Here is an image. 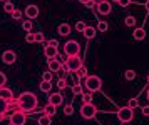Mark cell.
<instances>
[{"label":"cell","instance_id":"obj_1","mask_svg":"<svg viewBox=\"0 0 149 125\" xmlns=\"http://www.w3.org/2000/svg\"><path fill=\"white\" fill-rule=\"evenodd\" d=\"M39 105V99L32 92H22L19 97V108L25 113H32Z\"/></svg>","mask_w":149,"mask_h":125},{"label":"cell","instance_id":"obj_2","mask_svg":"<svg viewBox=\"0 0 149 125\" xmlns=\"http://www.w3.org/2000/svg\"><path fill=\"white\" fill-rule=\"evenodd\" d=\"M86 87H87L89 92H99L102 87V80L101 77H97V75H89L87 79H86Z\"/></svg>","mask_w":149,"mask_h":125},{"label":"cell","instance_id":"obj_3","mask_svg":"<svg viewBox=\"0 0 149 125\" xmlns=\"http://www.w3.org/2000/svg\"><path fill=\"white\" fill-rule=\"evenodd\" d=\"M64 53L67 55V57H75V55H79L81 53V45H79V42H75V40H69L64 44Z\"/></svg>","mask_w":149,"mask_h":125},{"label":"cell","instance_id":"obj_4","mask_svg":"<svg viewBox=\"0 0 149 125\" xmlns=\"http://www.w3.org/2000/svg\"><path fill=\"white\" fill-rule=\"evenodd\" d=\"M117 119L121 120L122 124H129V122H132V119H134V110L129 108L127 105L121 107V108L117 110Z\"/></svg>","mask_w":149,"mask_h":125},{"label":"cell","instance_id":"obj_5","mask_svg":"<svg viewBox=\"0 0 149 125\" xmlns=\"http://www.w3.org/2000/svg\"><path fill=\"white\" fill-rule=\"evenodd\" d=\"M95 113H97V108H95L94 104H82V107H81L82 119L91 120V119H94L95 117Z\"/></svg>","mask_w":149,"mask_h":125},{"label":"cell","instance_id":"obj_6","mask_svg":"<svg viewBox=\"0 0 149 125\" xmlns=\"http://www.w3.org/2000/svg\"><path fill=\"white\" fill-rule=\"evenodd\" d=\"M27 124V113L22 110H15L10 113V125H25Z\"/></svg>","mask_w":149,"mask_h":125},{"label":"cell","instance_id":"obj_7","mask_svg":"<svg viewBox=\"0 0 149 125\" xmlns=\"http://www.w3.org/2000/svg\"><path fill=\"white\" fill-rule=\"evenodd\" d=\"M65 65H67V68L70 70V72H77L81 67H84V64H82L81 57H79V55H75V57H67Z\"/></svg>","mask_w":149,"mask_h":125},{"label":"cell","instance_id":"obj_8","mask_svg":"<svg viewBox=\"0 0 149 125\" xmlns=\"http://www.w3.org/2000/svg\"><path fill=\"white\" fill-rule=\"evenodd\" d=\"M97 12L101 13V15H109V13L112 12L111 0H101V2H97Z\"/></svg>","mask_w":149,"mask_h":125},{"label":"cell","instance_id":"obj_9","mask_svg":"<svg viewBox=\"0 0 149 125\" xmlns=\"http://www.w3.org/2000/svg\"><path fill=\"white\" fill-rule=\"evenodd\" d=\"M15 60H17V55H15L14 50H5V52L2 53V62L5 65H14Z\"/></svg>","mask_w":149,"mask_h":125},{"label":"cell","instance_id":"obj_10","mask_svg":"<svg viewBox=\"0 0 149 125\" xmlns=\"http://www.w3.org/2000/svg\"><path fill=\"white\" fill-rule=\"evenodd\" d=\"M44 55L47 57V60L57 59V55H59V52H57V47H54V45H45V47H44Z\"/></svg>","mask_w":149,"mask_h":125},{"label":"cell","instance_id":"obj_11","mask_svg":"<svg viewBox=\"0 0 149 125\" xmlns=\"http://www.w3.org/2000/svg\"><path fill=\"white\" fill-rule=\"evenodd\" d=\"M39 13H40V10H39V7L37 5H27V8H25V17H27L29 20L30 19H37Z\"/></svg>","mask_w":149,"mask_h":125},{"label":"cell","instance_id":"obj_12","mask_svg":"<svg viewBox=\"0 0 149 125\" xmlns=\"http://www.w3.org/2000/svg\"><path fill=\"white\" fill-rule=\"evenodd\" d=\"M49 104H52V105L59 107L64 104V97H62V93H50V97H49Z\"/></svg>","mask_w":149,"mask_h":125},{"label":"cell","instance_id":"obj_13","mask_svg":"<svg viewBox=\"0 0 149 125\" xmlns=\"http://www.w3.org/2000/svg\"><path fill=\"white\" fill-rule=\"evenodd\" d=\"M49 62V70L52 73H55V72H59L62 68V64H61V60L59 59H52V60H47Z\"/></svg>","mask_w":149,"mask_h":125},{"label":"cell","instance_id":"obj_14","mask_svg":"<svg viewBox=\"0 0 149 125\" xmlns=\"http://www.w3.org/2000/svg\"><path fill=\"white\" fill-rule=\"evenodd\" d=\"M0 99H5L7 102L14 100V92L7 87H0Z\"/></svg>","mask_w":149,"mask_h":125},{"label":"cell","instance_id":"obj_15","mask_svg":"<svg viewBox=\"0 0 149 125\" xmlns=\"http://www.w3.org/2000/svg\"><path fill=\"white\" fill-rule=\"evenodd\" d=\"M146 35H148V33H146V30H144L142 27H139V28H134V32H132V37H134V40H139V42L146 39Z\"/></svg>","mask_w":149,"mask_h":125},{"label":"cell","instance_id":"obj_16","mask_svg":"<svg viewBox=\"0 0 149 125\" xmlns=\"http://www.w3.org/2000/svg\"><path fill=\"white\" fill-rule=\"evenodd\" d=\"M57 32H59V35H62V37H67L69 33H70V25H69V23H61L59 28H57Z\"/></svg>","mask_w":149,"mask_h":125},{"label":"cell","instance_id":"obj_17","mask_svg":"<svg viewBox=\"0 0 149 125\" xmlns=\"http://www.w3.org/2000/svg\"><path fill=\"white\" fill-rule=\"evenodd\" d=\"M55 112H57V107L52 105V104H47V105L44 107V113H45V115H49V117H54Z\"/></svg>","mask_w":149,"mask_h":125},{"label":"cell","instance_id":"obj_18","mask_svg":"<svg viewBox=\"0 0 149 125\" xmlns=\"http://www.w3.org/2000/svg\"><path fill=\"white\" fill-rule=\"evenodd\" d=\"M82 33H84V37H86L87 40H91V39H94V37H95L97 30H95L94 27H87V28H86V30H84Z\"/></svg>","mask_w":149,"mask_h":125},{"label":"cell","instance_id":"obj_19","mask_svg":"<svg viewBox=\"0 0 149 125\" xmlns=\"http://www.w3.org/2000/svg\"><path fill=\"white\" fill-rule=\"evenodd\" d=\"M39 125H52V117H49V115H40L39 117V122H37Z\"/></svg>","mask_w":149,"mask_h":125},{"label":"cell","instance_id":"obj_20","mask_svg":"<svg viewBox=\"0 0 149 125\" xmlns=\"http://www.w3.org/2000/svg\"><path fill=\"white\" fill-rule=\"evenodd\" d=\"M50 90H52V82H44V80H42L40 82V92L49 93Z\"/></svg>","mask_w":149,"mask_h":125},{"label":"cell","instance_id":"obj_21","mask_svg":"<svg viewBox=\"0 0 149 125\" xmlns=\"http://www.w3.org/2000/svg\"><path fill=\"white\" fill-rule=\"evenodd\" d=\"M7 112H8V102L5 99H0V113L7 115Z\"/></svg>","mask_w":149,"mask_h":125},{"label":"cell","instance_id":"obj_22","mask_svg":"<svg viewBox=\"0 0 149 125\" xmlns=\"http://www.w3.org/2000/svg\"><path fill=\"white\" fill-rule=\"evenodd\" d=\"M3 10H5V12H7V13H12V12H14V10H15L14 3H12L10 0H5V2H3Z\"/></svg>","mask_w":149,"mask_h":125},{"label":"cell","instance_id":"obj_23","mask_svg":"<svg viewBox=\"0 0 149 125\" xmlns=\"http://www.w3.org/2000/svg\"><path fill=\"white\" fill-rule=\"evenodd\" d=\"M75 75H77V79H87L89 75H87V68L86 67H81L77 72H75Z\"/></svg>","mask_w":149,"mask_h":125},{"label":"cell","instance_id":"obj_24","mask_svg":"<svg viewBox=\"0 0 149 125\" xmlns=\"http://www.w3.org/2000/svg\"><path fill=\"white\" fill-rule=\"evenodd\" d=\"M124 77H126V80H134L136 77H137V73H136L132 68H129V70H126V72H124Z\"/></svg>","mask_w":149,"mask_h":125},{"label":"cell","instance_id":"obj_25","mask_svg":"<svg viewBox=\"0 0 149 125\" xmlns=\"http://www.w3.org/2000/svg\"><path fill=\"white\" fill-rule=\"evenodd\" d=\"M97 30H99V32H107L109 30V23L107 22H104V20H101V22L97 23Z\"/></svg>","mask_w":149,"mask_h":125},{"label":"cell","instance_id":"obj_26","mask_svg":"<svg viewBox=\"0 0 149 125\" xmlns=\"http://www.w3.org/2000/svg\"><path fill=\"white\" fill-rule=\"evenodd\" d=\"M81 97H82V102H84V104H92V92L82 93Z\"/></svg>","mask_w":149,"mask_h":125},{"label":"cell","instance_id":"obj_27","mask_svg":"<svg viewBox=\"0 0 149 125\" xmlns=\"http://www.w3.org/2000/svg\"><path fill=\"white\" fill-rule=\"evenodd\" d=\"M127 107H129V108H132V110H136V108L139 107V100H137V99H129Z\"/></svg>","mask_w":149,"mask_h":125},{"label":"cell","instance_id":"obj_28","mask_svg":"<svg viewBox=\"0 0 149 125\" xmlns=\"http://www.w3.org/2000/svg\"><path fill=\"white\" fill-rule=\"evenodd\" d=\"M124 23H126L127 27H136V19L132 17V15H127L126 20H124Z\"/></svg>","mask_w":149,"mask_h":125},{"label":"cell","instance_id":"obj_29","mask_svg":"<svg viewBox=\"0 0 149 125\" xmlns=\"http://www.w3.org/2000/svg\"><path fill=\"white\" fill-rule=\"evenodd\" d=\"M32 20H25V22H22V28L25 30V32H30L32 30Z\"/></svg>","mask_w":149,"mask_h":125},{"label":"cell","instance_id":"obj_30","mask_svg":"<svg viewBox=\"0 0 149 125\" xmlns=\"http://www.w3.org/2000/svg\"><path fill=\"white\" fill-rule=\"evenodd\" d=\"M25 42H27V44H35V33L34 32H27V35H25Z\"/></svg>","mask_w":149,"mask_h":125},{"label":"cell","instance_id":"obj_31","mask_svg":"<svg viewBox=\"0 0 149 125\" xmlns=\"http://www.w3.org/2000/svg\"><path fill=\"white\" fill-rule=\"evenodd\" d=\"M52 77H54V73L50 72V70L42 73V80H44V82H52Z\"/></svg>","mask_w":149,"mask_h":125},{"label":"cell","instance_id":"obj_32","mask_svg":"<svg viewBox=\"0 0 149 125\" xmlns=\"http://www.w3.org/2000/svg\"><path fill=\"white\" fill-rule=\"evenodd\" d=\"M72 93H74V95H82V93H84V90H82V85L75 84V85L72 87Z\"/></svg>","mask_w":149,"mask_h":125},{"label":"cell","instance_id":"obj_33","mask_svg":"<svg viewBox=\"0 0 149 125\" xmlns=\"http://www.w3.org/2000/svg\"><path fill=\"white\" fill-rule=\"evenodd\" d=\"M86 28H87V25H86L84 22H77V23H75V30H77V32H84Z\"/></svg>","mask_w":149,"mask_h":125},{"label":"cell","instance_id":"obj_34","mask_svg":"<svg viewBox=\"0 0 149 125\" xmlns=\"http://www.w3.org/2000/svg\"><path fill=\"white\" fill-rule=\"evenodd\" d=\"M10 15H12V19H14V20H20V19H22V12L19 10V8H15V10L10 13Z\"/></svg>","mask_w":149,"mask_h":125},{"label":"cell","instance_id":"obj_35","mask_svg":"<svg viewBox=\"0 0 149 125\" xmlns=\"http://www.w3.org/2000/svg\"><path fill=\"white\" fill-rule=\"evenodd\" d=\"M44 40H45V37H44V33H42V32L35 33V44H42Z\"/></svg>","mask_w":149,"mask_h":125},{"label":"cell","instance_id":"obj_36","mask_svg":"<svg viewBox=\"0 0 149 125\" xmlns=\"http://www.w3.org/2000/svg\"><path fill=\"white\" fill-rule=\"evenodd\" d=\"M64 113H65L67 117H70V115L74 113V107H72V105H65V107H64Z\"/></svg>","mask_w":149,"mask_h":125},{"label":"cell","instance_id":"obj_37","mask_svg":"<svg viewBox=\"0 0 149 125\" xmlns=\"http://www.w3.org/2000/svg\"><path fill=\"white\" fill-rule=\"evenodd\" d=\"M57 87H59L61 90H62V88H65V87H67V80H65V79H59V80H57Z\"/></svg>","mask_w":149,"mask_h":125},{"label":"cell","instance_id":"obj_38","mask_svg":"<svg viewBox=\"0 0 149 125\" xmlns=\"http://www.w3.org/2000/svg\"><path fill=\"white\" fill-rule=\"evenodd\" d=\"M5 84H7V75L3 72H0V87H5Z\"/></svg>","mask_w":149,"mask_h":125},{"label":"cell","instance_id":"obj_39","mask_svg":"<svg viewBox=\"0 0 149 125\" xmlns=\"http://www.w3.org/2000/svg\"><path fill=\"white\" fill-rule=\"evenodd\" d=\"M119 5L121 7H129L131 5V0H119Z\"/></svg>","mask_w":149,"mask_h":125},{"label":"cell","instance_id":"obj_40","mask_svg":"<svg viewBox=\"0 0 149 125\" xmlns=\"http://www.w3.org/2000/svg\"><path fill=\"white\" fill-rule=\"evenodd\" d=\"M142 115H144V117H149V105L142 107Z\"/></svg>","mask_w":149,"mask_h":125},{"label":"cell","instance_id":"obj_41","mask_svg":"<svg viewBox=\"0 0 149 125\" xmlns=\"http://www.w3.org/2000/svg\"><path fill=\"white\" fill-rule=\"evenodd\" d=\"M86 7H87V8H94V7H97V2H95V0H91Z\"/></svg>","mask_w":149,"mask_h":125},{"label":"cell","instance_id":"obj_42","mask_svg":"<svg viewBox=\"0 0 149 125\" xmlns=\"http://www.w3.org/2000/svg\"><path fill=\"white\" fill-rule=\"evenodd\" d=\"M47 45H54V47H59V42H57V40L55 39H52V40H49V44Z\"/></svg>","mask_w":149,"mask_h":125},{"label":"cell","instance_id":"obj_43","mask_svg":"<svg viewBox=\"0 0 149 125\" xmlns=\"http://www.w3.org/2000/svg\"><path fill=\"white\" fill-rule=\"evenodd\" d=\"M79 2H81L82 5H87V3H89V2H91V0H79Z\"/></svg>","mask_w":149,"mask_h":125},{"label":"cell","instance_id":"obj_44","mask_svg":"<svg viewBox=\"0 0 149 125\" xmlns=\"http://www.w3.org/2000/svg\"><path fill=\"white\" fill-rule=\"evenodd\" d=\"M3 119H5V113H0V122H2Z\"/></svg>","mask_w":149,"mask_h":125},{"label":"cell","instance_id":"obj_45","mask_svg":"<svg viewBox=\"0 0 149 125\" xmlns=\"http://www.w3.org/2000/svg\"><path fill=\"white\" fill-rule=\"evenodd\" d=\"M144 7H146V10H148V12H149V0H148V2H146V5H144Z\"/></svg>","mask_w":149,"mask_h":125},{"label":"cell","instance_id":"obj_46","mask_svg":"<svg viewBox=\"0 0 149 125\" xmlns=\"http://www.w3.org/2000/svg\"><path fill=\"white\" fill-rule=\"evenodd\" d=\"M111 2H116V3H119V0H111Z\"/></svg>","mask_w":149,"mask_h":125},{"label":"cell","instance_id":"obj_47","mask_svg":"<svg viewBox=\"0 0 149 125\" xmlns=\"http://www.w3.org/2000/svg\"><path fill=\"white\" fill-rule=\"evenodd\" d=\"M146 97H148V102H149V90H148V95H146Z\"/></svg>","mask_w":149,"mask_h":125},{"label":"cell","instance_id":"obj_48","mask_svg":"<svg viewBox=\"0 0 149 125\" xmlns=\"http://www.w3.org/2000/svg\"><path fill=\"white\" fill-rule=\"evenodd\" d=\"M148 84H149V75H148Z\"/></svg>","mask_w":149,"mask_h":125},{"label":"cell","instance_id":"obj_49","mask_svg":"<svg viewBox=\"0 0 149 125\" xmlns=\"http://www.w3.org/2000/svg\"><path fill=\"white\" fill-rule=\"evenodd\" d=\"M0 2H5V0H0Z\"/></svg>","mask_w":149,"mask_h":125}]
</instances>
